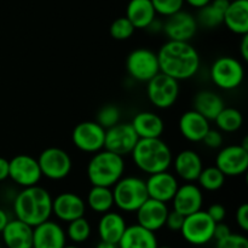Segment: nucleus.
Returning <instances> with one entry per match:
<instances>
[{
  "instance_id": "nucleus-40",
  "label": "nucleus",
  "mask_w": 248,
  "mask_h": 248,
  "mask_svg": "<svg viewBox=\"0 0 248 248\" xmlns=\"http://www.w3.org/2000/svg\"><path fill=\"white\" fill-rule=\"evenodd\" d=\"M184 218L186 217L183 215H181V213L177 212V211H169L166 222H165V227L171 230V232H181L182 225L184 223Z\"/></svg>"
},
{
  "instance_id": "nucleus-39",
  "label": "nucleus",
  "mask_w": 248,
  "mask_h": 248,
  "mask_svg": "<svg viewBox=\"0 0 248 248\" xmlns=\"http://www.w3.org/2000/svg\"><path fill=\"white\" fill-rule=\"evenodd\" d=\"M201 142H203V144L207 148H211V149H218V148L222 147L223 144V135L219 130L210 128Z\"/></svg>"
},
{
  "instance_id": "nucleus-25",
  "label": "nucleus",
  "mask_w": 248,
  "mask_h": 248,
  "mask_svg": "<svg viewBox=\"0 0 248 248\" xmlns=\"http://www.w3.org/2000/svg\"><path fill=\"white\" fill-rule=\"evenodd\" d=\"M157 239L155 232L148 230L140 224L126 227L120 241L119 248H157Z\"/></svg>"
},
{
  "instance_id": "nucleus-24",
  "label": "nucleus",
  "mask_w": 248,
  "mask_h": 248,
  "mask_svg": "<svg viewBox=\"0 0 248 248\" xmlns=\"http://www.w3.org/2000/svg\"><path fill=\"white\" fill-rule=\"evenodd\" d=\"M223 24L237 35L248 34V0H232L225 10Z\"/></svg>"
},
{
  "instance_id": "nucleus-19",
  "label": "nucleus",
  "mask_w": 248,
  "mask_h": 248,
  "mask_svg": "<svg viewBox=\"0 0 248 248\" xmlns=\"http://www.w3.org/2000/svg\"><path fill=\"white\" fill-rule=\"evenodd\" d=\"M67 245L64 229L53 220H45L33 228L31 248H63Z\"/></svg>"
},
{
  "instance_id": "nucleus-11",
  "label": "nucleus",
  "mask_w": 248,
  "mask_h": 248,
  "mask_svg": "<svg viewBox=\"0 0 248 248\" xmlns=\"http://www.w3.org/2000/svg\"><path fill=\"white\" fill-rule=\"evenodd\" d=\"M140 137L136 133L131 123H118L106 130L104 149L126 156L132 153Z\"/></svg>"
},
{
  "instance_id": "nucleus-27",
  "label": "nucleus",
  "mask_w": 248,
  "mask_h": 248,
  "mask_svg": "<svg viewBox=\"0 0 248 248\" xmlns=\"http://www.w3.org/2000/svg\"><path fill=\"white\" fill-rule=\"evenodd\" d=\"M131 125L140 138H160L165 130L162 118L153 111H140L136 114Z\"/></svg>"
},
{
  "instance_id": "nucleus-9",
  "label": "nucleus",
  "mask_w": 248,
  "mask_h": 248,
  "mask_svg": "<svg viewBox=\"0 0 248 248\" xmlns=\"http://www.w3.org/2000/svg\"><path fill=\"white\" fill-rule=\"evenodd\" d=\"M38 164L41 174L51 181H61L68 177L73 169L70 155L57 147L46 148L40 153Z\"/></svg>"
},
{
  "instance_id": "nucleus-20",
  "label": "nucleus",
  "mask_w": 248,
  "mask_h": 248,
  "mask_svg": "<svg viewBox=\"0 0 248 248\" xmlns=\"http://www.w3.org/2000/svg\"><path fill=\"white\" fill-rule=\"evenodd\" d=\"M169 211L167 203L149 198L136 211L137 224L154 232H157L165 227Z\"/></svg>"
},
{
  "instance_id": "nucleus-5",
  "label": "nucleus",
  "mask_w": 248,
  "mask_h": 248,
  "mask_svg": "<svg viewBox=\"0 0 248 248\" xmlns=\"http://www.w3.org/2000/svg\"><path fill=\"white\" fill-rule=\"evenodd\" d=\"M114 206L123 212H136L149 199L145 181L138 177H123L113 186Z\"/></svg>"
},
{
  "instance_id": "nucleus-7",
  "label": "nucleus",
  "mask_w": 248,
  "mask_h": 248,
  "mask_svg": "<svg viewBox=\"0 0 248 248\" xmlns=\"http://www.w3.org/2000/svg\"><path fill=\"white\" fill-rule=\"evenodd\" d=\"M216 223L206 211H198L186 216L182 225V236L188 244L194 246H202L213 240V230Z\"/></svg>"
},
{
  "instance_id": "nucleus-31",
  "label": "nucleus",
  "mask_w": 248,
  "mask_h": 248,
  "mask_svg": "<svg viewBox=\"0 0 248 248\" xmlns=\"http://www.w3.org/2000/svg\"><path fill=\"white\" fill-rule=\"evenodd\" d=\"M86 203L93 212L101 213V215L111 211L114 206L113 190L108 186H92L87 194Z\"/></svg>"
},
{
  "instance_id": "nucleus-46",
  "label": "nucleus",
  "mask_w": 248,
  "mask_h": 248,
  "mask_svg": "<svg viewBox=\"0 0 248 248\" xmlns=\"http://www.w3.org/2000/svg\"><path fill=\"white\" fill-rule=\"evenodd\" d=\"M10 218H9V215H7V212L5 210H2V208H0V232L4 230V228L6 227V224L9 223Z\"/></svg>"
},
{
  "instance_id": "nucleus-6",
  "label": "nucleus",
  "mask_w": 248,
  "mask_h": 248,
  "mask_svg": "<svg viewBox=\"0 0 248 248\" xmlns=\"http://www.w3.org/2000/svg\"><path fill=\"white\" fill-rule=\"evenodd\" d=\"M211 80L220 90L237 89L245 79V68L237 58L230 56L218 57L211 65Z\"/></svg>"
},
{
  "instance_id": "nucleus-43",
  "label": "nucleus",
  "mask_w": 248,
  "mask_h": 248,
  "mask_svg": "<svg viewBox=\"0 0 248 248\" xmlns=\"http://www.w3.org/2000/svg\"><path fill=\"white\" fill-rule=\"evenodd\" d=\"M230 232H232V230H230V228L228 227L225 223L223 222L216 223L215 230H213V240L218 241V240L224 239V237L228 236Z\"/></svg>"
},
{
  "instance_id": "nucleus-3",
  "label": "nucleus",
  "mask_w": 248,
  "mask_h": 248,
  "mask_svg": "<svg viewBox=\"0 0 248 248\" xmlns=\"http://www.w3.org/2000/svg\"><path fill=\"white\" fill-rule=\"evenodd\" d=\"M132 160L147 174L169 171L173 160L171 148L160 138H140L133 148Z\"/></svg>"
},
{
  "instance_id": "nucleus-36",
  "label": "nucleus",
  "mask_w": 248,
  "mask_h": 248,
  "mask_svg": "<svg viewBox=\"0 0 248 248\" xmlns=\"http://www.w3.org/2000/svg\"><path fill=\"white\" fill-rule=\"evenodd\" d=\"M120 116L121 114L118 107L114 106V104H107L99 109L96 121L107 130V128L120 123Z\"/></svg>"
},
{
  "instance_id": "nucleus-34",
  "label": "nucleus",
  "mask_w": 248,
  "mask_h": 248,
  "mask_svg": "<svg viewBox=\"0 0 248 248\" xmlns=\"http://www.w3.org/2000/svg\"><path fill=\"white\" fill-rule=\"evenodd\" d=\"M91 232V224L89 220L85 217H80L68 223L65 235H67V239H69L74 244H84L90 239Z\"/></svg>"
},
{
  "instance_id": "nucleus-50",
  "label": "nucleus",
  "mask_w": 248,
  "mask_h": 248,
  "mask_svg": "<svg viewBox=\"0 0 248 248\" xmlns=\"http://www.w3.org/2000/svg\"><path fill=\"white\" fill-rule=\"evenodd\" d=\"M63 248H80V247L77 246V245H65Z\"/></svg>"
},
{
  "instance_id": "nucleus-41",
  "label": "nucleus",
  "mask_w": 248,
  "mask_h": 248,
  "mask_svg": "<svg viewBox=\"0 0 248 248\" xmlns=\"http://www.w3.org/2000/svg\"><path fill=\"white\" fill-rule=\"evenodd\" d=\"M235 220L237 225L244 232H248V205L242 203L237 207L236 213H235Z\"/></svg>"
},
{
  "instance_id": "nucleus-49",
  "label": "nucleus",
  "mask_w": 248,
  "mask_h": 248,
  "mask_svg": "<svg viewBox=\"0 0 248 248\" xmlns=\"http://www.w3.org/2000/svg\"><path fill=\"white\" fill-rule=\"evenodd\" d=\"M96 248H119L118 245L116 244H111V242H107V241H99L97 244Z\"/></svg>"
},
{
  "instance_id": "nucleus-13",
  "label": "nucleus",
  "mask_w": 248,
  "mask_h": 248,
  "mask_svg": "<svg viewBox=\"0 0 248 248\" xmlns=\"http://www.w3.org/2000/svg\"><path fill=\"white\" fill-rule=\"evenodd\" d=\"M106 128L97 121H84L78 124L72 133V140L75 147L84 153H94L104 149Z\"/></svg>"
},
{
  "instance_id": "nucleus-2",
  "label": "nucleus",
  "mask_w": 248,
  "mask_h": 248,
  "mask_svg": "<svg viewBox=\"0 0 248 248\" xmlns=\"http://www.w3.org/2000/svg\"><path fill=\"white\" fill-rule=\"evenodd\" d=\"M14 212L17 219L36 227L52 215V196L40 186L23 188L14 200Z\"/></svg>"
},
{
  "instance_id": "nucleus-1",
  "label": "nucleus",
  "mask_w": 248,
  "mask_h": 248,
  "mask_svg": "<svg viewBox=\"0 0 248 248\" xmlns=\"http://www.w3.org/2000/svg\"><path fill=\"white\" fill-rule=\"evenodd\" d=\"M160 73L177 81L188 80L200 69L201 58L198 50L189 41L169 40L157 52Z\"/></svg>"
},
{
  "instance_id": "nucleus-44",
  "label": "nucleus",
  "mask_w": 248,
  "mask_h": 248,
  "mask_svg": "<svg viewBox=\"0 0 248 248\" xmlns=\"http://www.w3.org/2000/svg\"><path fill=\"white\" fill-rule=\"evenodd\" d=\"M9 178V160L0 156V182Z\"/></svg>"
},
{
  "instance_id": "nucleus-51",
  "label": "nucleus",
  "mask_w": 248,
  "mask_h": 248,
  "mask_svg": "<svg viewBox=\"0 0 248 248\" xmlns=\"http://www.w3.org/2000/svg\"><path fill=\"white\" fill-rule=\"evenodd\" d=\"M157 248H172V247H169V246H161V247H160V246H157Z\"/></svg>"
},
{
  "instance_id": "nucleus-4",
  "label": "nucleus",
  "mask_w": 248,
  "mask_h": 248,
  "mask_svg": "<svg viewBox=\"0 0 248 248\" xmlns=\"http://www.w3.org/2000/svg\"><path fill=\"white\" fill-rule=\"evenodd\" d=\"M125 161L124 156L102 149L94 153L87 165V178L92 186L111 188L124 177Z\"/></svg>"
},
{
  "instance_id": "nucleus-42",
  "label": "nucleus",
  "mask_w": 248,
  "mask_h": 248,
  "mask_svg": "<svg viewBox=\"0 0 248 248\" xmlns=\"http://www.w3.org/2000/svg\"><path fill=\"white\" fill-rule=\"evenodd\" d=\"M206 212L208 213V216L212 218L215 223L223 222L225 219V216H227V210H225V207L222 203H213V205H211L207 208Z\"/></svg>"
},
{
  "instance_id": "nucleus-45",
  "label": "nucleus",
  "mask_w": 248,
  "mask_h": 248,
  "mask_svg": "<svg viewBox=\"0 0 248 248\" xmlns=\"http://www.w3.org/2000/svg\"><path fill=\"white\" fill-rule=\"evenodd\" d=\"M242 36L241 44H240V53H241V57L245 62L248 61V34H245Z\"/></svg>"
},
{
  "instance_id": "nucleus-14",
  "label": "nucleus",
  "mask_w": 248,
  "mask_h": 248,
  "mask_svg": "<svg viewBox=\"0 0 248 248\" xmlns=\"http://www.w3.org/2000/svg\"><path fill=\"white\" fill-rule=\"evenodd\" d=\"M216 166L225 177L242 176L248 170V150L241 144L228 145L217 154Z\"/></svg>"
},
{
  "instance_id": "nucleus-23",
  "label": "nucleus",
  "mask_w": 248,
  "mask_h": 248,
  "mask_svg": "<svg viewBox=\"0 0 248 248\" xmlns=\"http://www.w3.org/2000/svg\"><path fill=\"white\" fill-rule=\"evenodd\" d=\"M178 126L182 136L186 140L194 143L201 142L211 128L210 121L194 109L182 114Z\"/></svg>"
},
{
  "instance_id": "nucleus-52",
  "label": "nucleus",
  "mask_w": 248,
  "mask_h": 248,
  "mask_svg": "<svg viewBox=\"0 0 248 248\" xmlns=\"http://www.w3.org/2000/svg\"><path fill=\"white\" fill-rule=\"evenodd\" d=\"M228 1H232V0H228Z\"/></svg>"
},
{
  "instance_id": "nucleus-29",
  "label": "nucleus",
  "mask_w": 248,
  "mask_h": 248,
  "mask_svg": "<svg viewBox=\"0 0 248 248\" xmlns=\"http://www.w3.org/2000/svg\"><path fill=\"white\" fill-rule=\"evenodd\" d=\"M224 107L222 97L210 90H202L194 97V110L205 116L208 121L215 120Z\"/></svg>"
},
{
  "instance_id": "nucleus-37",
  "label": "nucleus",
  "mask_w": 248,
  "mask_h": 248,
  "mask_svg": "<svg viewBox=\"0 0 248 248\" xmlns=\"http://www.w3.org/2000/svg\"><path fill=\"white\" fill-rule=\"evenodd\" d=\"M156 15L169 17L183 10L184 0H152Z\"/></svg>"
},
{
  "instance_id": "nucleus-10",
  "label": "nucleus",
  "mask_w": 248,
  "mask_h": 248,
  "mask_svg": "<svg viewBox=\"0 0 248 248\" xmlns=\"http://www.w3.org/2000/svg\"><path fill=\"white\" fill-rule=\"evenodd\" d=\"M126 70L132 79L148 82L160 73L157 53L149 48H136L126 60Z\"/></svg>"
},
{
  "instance_id": "nucleus-30",
  "label": "nucleus",
  "mask_w": 248,
  "mask_h": 248,
  "mask_svg": "<svg viewBox=\"0 0 248 248\" xmlns=\"http://www.w3.org/2000/svg\"><path fill=\"white\" fill-rule=\"evenodd\" d=\"M228 5H229L228 0H211L207 5L200 7L198 16L195 17L199 26L213 29L223 24V18Z\"/></svg>"
},
{
  "instance_id": "nucleus-48",
  "label": "nucleus",
  "mask_w": 248,
  "mask_h": 248,
  "mask_svg": "<svg viewBox=\"0 0 248 248\" xmlns=\"http://www.w3.org/2000/svg\"><path fill=\"white\" fill-rule=\"evenodd\" d=\"M147 31H149L150 33H159V31H162V23H160V22L155 18L154 21L148 26Z\"/></svg>"
},
{
  "instance_id": "nucleus-8",
  "label": "nucleus",
  "mask_w": 248,
  "mask_h": 248,
  "mask_svg": "<svg viewBox=\"0 0 248 248\" xmlns=\"http://www.w3.org/2000/svg\"><path fill=\"white\" fill-rule=\"evenodd\" d=\"M147 96L156 108H171L179 96L178 81L164 73H159L147 82Z\"/></svg>"
},
{
  "instance_id": "nucleus-15",
  "label": "nucleus",
  "mask_w": 248,
  "mask_h": 248,
  "mask_svg": "<svg viewBox=\"0 0 248 248\" xmlns=\"http://www.w3.org/2000/svg\"><path fill=\"white\" fill-rule=\"evenodd\" d=\"M199 24L195 16L189 12L181 11L167 17L165 23H162V31L169 38L174 41H189L195 36Z\"/></svg>"
},
{
  "instance_id": "nucleus-26",
  "label": "nucleus",
  "mask_w": 248,
  "mask_h": 248,
  "mask_svg": "<svg viewBox=\"0 0 248 248\" xmlns=\"http://www.w3.org/2000/svg\"><path fill=\"white\" fill-rule=\"evenodd\" d=\"M126 227H127V224H126L125 218L120 213L108 211V212L102 215L101 219L98 222L97 230H98L99 239L102 241L118 245Z\"/></svg>"
},
{
  "instance_id": "nucleus-12",
  "label": "nucleus",
  "mask_w": 248,
  "mask_h": 248,
  "mask_svg": "<svg viewBox=\"0 0 248 248\" xmlns=\"http://www.w3.org/2000/svg\"><path fill=\"white\" fill-rule=\"evenodd\" d=\"M41 174L38 159L31 155L19 154L9 160V178L22 188L36 186L40 182Z\"/></svg>"
},
{
  "instance_id": "nucleus-21",
  "label": "nucleus",
  "mask_w": 248,
  "mask_h": 248,
  "mask_svg": "<svg viewBox=\"0 0 248 248\" xmlns=\"http://www.w3.org/2000/svg\"><path fill=\"white\" fill-rule=\"evenodd\" d=\"M0 234L7 248L33 247V227L17 218L10 219Z\"/></svg>"
},
{
  "instance_id": "nucleus-18",
  "label": "nucleus",
  "mask_w": 248,
  "mask_h": 248,
  "mask_svg": "<svg viewBox=\"0 0 248 248\" xmlns=\"http://www.w3.org/2000/svg\"><path fill=\"white\" fill-rule=\"evenodd\" d=\"M145 186L150 199L167 203L173 199L179 183L174 174L164 171L149 174V178L145 181Z\"/></svg>"
},
{
  "instance_id": "nucleus-35",
  "label": "nucleus",
  "mask_w": 248,
  "mask_h": 248,
  "mask_svg": "<svg viewBox=\"0 0 248 248\" xmlns=\"http://www.w3.org/2000/svg\"><path fill=\"white\" fill-rule=\"evenodd\" d=\"M136 28L132 26L130 21L126 18V16L119 17L109 27V33L110 36L115 40H127L135 33Z\"/></svg>"
},
{
  "instance_id": "nucleus-22",
  "label": "nucleus",
  "mask_w": 248,
  "mask_h": 248,
  "mask_svg": "<svg viewBox=\"0 0 248 248\" xmlns=\"http://www.w3.org/2000/svg\"><path fill=\"white\" fill-rule=\"evenodd\" d=\"M173 170L177 176L184 182H195L203 169V162L200 155L191 149L182 150L172 160Z\"/></svg>"
},
{
  "instance_id": "nucleus-32",
  "label": "nucleus",
  "mask_w": 248,
  "mask_h": 248,
  "mask_svg": "<svg viewBox=\"0 0 248 248\" xmlns=\"http://www.w3.org/2000/svg\"><path fill=\"white\" fill-rule=\"evenodd\" d=\"M213 121L216 123L220 132L232 133L236 132L242 127L244 116H242V113L239 109L232 108V107H229V108L224 107Z\"/></svg>"
},
{
  "instance_id": "nucleus-17",
  "label": "nucleus",
  "mask_w": 248,
  "mask_h": 248,
  "mask_svg": "<svg viewBox=\"0 0 248 248\" xmlns=\"http://www.w3.org/2000/svg\"><path fill=\"white\" fill-rule=\"evenodd\" d=\"M86 212V202L78 194L65 191L52 199V215L60 220L69 223L84 217Z\"/></svg>"
},
{
  "instance_id": "nucleus-28",
  "label": "nucleus",
  "mask_w": 248,
  "mask_h": 248,
  "mask_svg": "<svg viewBox=\"0 0 248 248\" xmlns=\"http://www.w3.org/2000/svg\"><path fill=\"white\" fill-rule=\"evenodd\" d=\"M126 18L136 29H147L156 18L152 0H130L126 6Z\"/></svg>"
},
{
  "instance_id": "nucleus-38",
  "label": "nucleus",
  "mask_w": 248,
  "mask_h": 248,
  "mask_svg": "<svg viewBox=\"0 0 248 248\" xmlns=\"http://www.w3.org/2000/svg\"><path fill=\"white\" fill-rule=\"evenodd\" d=\"M216 248H248V240L245 235L230 232L224 239L218 240Z\"/></svg>"
},
{
  "instance_id": "nucleus-33",
  "label": "nucleus",
  "mask_w": 248,
  "mask_h": 248,
  "mask_svg": "<svg viewBox=\"0 0 248 248\" xmlns=\"http://www.w3.org/2000/svg\"><path fill=\"white\" fill-rule=\"evenodd\" d=\"M199 186L203 190L207 191H217L224 186L225 176L217 166L203 167L198 177Z\"/></svg>"
},
{
  "instance_id": "nucleus-16",
  "label": "nucleus",
  "mask_w": 248,
  "mask_h": 248,
  "mask_svg": "<svg viewBox=\"0 0 248 248\" xmlns=\"http://www.w3.org/2000/svg\"><path fill=\"white\" fill-rule=\"evenodd\" d=\"M171 201L173 203V210L186 217L202 210V189L193 182H186L178 186Z\"/></svg>"
},
{
  "instance_id": "nucleus-47",
  "label": "nucleus",
  "mask_w": 248,
  "mask_h": 248,
  "mask_svg": "<svg viewBox=\"0 0 248 248\" xmlns=\"http://www.w3.org/2000/svg\"><path fill=\"white\" fill-rule=\"evenodd\" d=\"M210 1L211 0H184V2L190 5L191 7H195V9H200V7L207 5Z\"/></svg>"
},
{
  "instance_id": "nucleus-53",
  "label": "nucleus",
  "mask_w": 248,
  "mask_h": 248,
  "mask_svg": "<svg viewBox=\"0 0 248 248\" xmlns=\"http://www.w3.org/2000/svg\"><path fill=\"white\" fill-rule=\"evenodd\" d=\"M0 248H1V247H0Z\"/></svg>"
}]
</instances>
